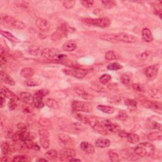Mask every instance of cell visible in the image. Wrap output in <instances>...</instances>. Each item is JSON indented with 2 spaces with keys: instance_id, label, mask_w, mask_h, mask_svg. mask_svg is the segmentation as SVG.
<instances>
[{
  "instance_id": "bcb514c9",
  "label": "cell",
  "mask_w": 162,
  "mask_h": 162,
  "mask_svg": "<svg viewBox=\"0 0 162 162\" xmlns=\"http://www.w3.org/2000/svg\"><path fill=\"white\" fill-rule=\"evenodd\" d=\"M132 87H133V89L136 92H144L145 91L143 85L138 83L133 84L132 85Z\"/></svg>"
},
{
  "instance_id": "ac0fdd59",
  "label": "cell",
  "mask_w": 162,
  "mask_h": 162,
  "mask_svg": "<svg viewBox=\"0 0 162 162\" xmlns=\"http://www.w3.org/2000/svg\"><path fill=\"white\" fill-rule=\"evenodd\" d=\"M34 74V71L32 68L30 67H25L23 68L20 72V75H21L22 77L30 79L31 78L33 75Z\"/></svg>"
},
{
  "instance_id": "44dd1931",
  "label": "cell",
  "mask_w": 162,
  "mask_h": 162,
  "mask_svg": "<svg viewBox=\"0 0 162 162\" xmlns=\"http://www.w3.org/2000/svg\"><path fill=\"white\" fill-rule=\"evenodd\" d=\"M1 78L3 82L6 84L10 85H14L15 84V82L14 79H13L8 74L5 73V72H3V70L1 71Z\"/></svg>"
},
{
  "instance_id": "4dcf8cb0",
  "label": "cell",
  "mask_w": 162,
  "mask_h": 162,
  "mask_svg": "<svg viewBox=\"0 0 162 162\" xmlns=\"http://www.w3.org/2000/svg\"><path fill=\"white\" fill-rule=\"evenodd\" d=\"M148 93L151 97L155 98H161V91L160 89L157 88H151L149 89Z\"/></svg>"
},
{
  "instance_id": "9a60e30c",
  "label": "cell",
  "mask_w": 162,
  "mask_h": 162,
  "mask_svg": "<svg viewBox=\"0 0 162 162\" xmlns=\"http://www.w3.org/2000/svg\"><path fill=\"white\" fill-rule=\"evenodd\" d=\"M80 147L81 150L83 151L85 153L87 154H92L94 153V147L92 146L91 144L87 143V142H82L80 144Z\"/></svg>"
},
{
  "instance_id": "91938a15",
  "label": "cell",
  "mask_w": 162,
  "mask_h": 162,
  "mask_svg": "<svg viewBox=\"0 0 162 162\" xmlns=\"http://www.w3.org/2000/svg\"><path fill=\"white\" fill-rule=\"evenodd\" d=\"M30 149H32V150H36V151H39V150H40V147H39L36 143H32V144H31V148H30Z\"/></svg>"
},
{
  "instance_id": "277c9868",
  "label": "cell",
  "mask_w": 162,
  "mask_h": 162,
  "mask_svg": "<svg viewBox=\"0 0 162 162\" xmlns=\"http://www.w3.org/2000/svg\"><path fill=\"white\" fill-rule=\"evenodd\" d=\"M49 93V91L47 89H41L36 92L33 96L32 103L34 107L38 109L43 108L44 107V103L43 101V98L46 96Z\"/></svg>"
},
{
  "instance_id": "3957f363",
  "label": "cell",
  "mask_w": 162,
  "mask_h": 162,
  "mask_svg": "<svg viewBox=\"0 0 162 162\" xmlns=\"http://www.w3.org/2000/svg\"><path fill=\"white\" fill-rule=\"evenodd\" d=\"M2 23L5 27L9 29L14 28L16 29H23L25 27L24 23L8 15H6L2 18Z\"/></svg>"
},
{
  "instance_id": "03108f58",
  "label": "cell",
  "mask_w": 162,
  "mask_h": 162,
  "mask_svg": "<svg viewBox=\"0 0 162 162\" xmlns=\"http://www.w3.org/2000/svg\"><path fill=\"white\" fill-rule=\"evenodd\" d=\"M81 161L80 159H77V158H75L74 157H73V158H70V160H69V161Z\"/></svg>"
},
{
  "instance_id": "f6af8a7d",
  "label": "cell",
  "mask_w": 162,
  "mask_h": 162,
  "mask_svg": "<svg viewBox=\"0 0 162 162\" xmlns=\"http://www.w3.org/2000/svg\"><path fill=\"white\" fill-rule=\"evenodd\" d=\"M75 4V1H72V0H67V1H64L63 2V5L65 8L67 9H71L74 6Z\"/></svg>"
},
{
  "instance_id": "d4e9b609",
  "label": "cell",
  "mask_w": 162,
  "mask_h": 162,
  "mask_svg": "<svg viewBox=\"0 0 162 162\" xmlns=\"http://www.w3.org/2000/svg\"><path fill=\"white\" fill-rule=\"evenodd\" d=\"M25 83L29 87H34V86H38V85H41L42 84V81L39 79L30 78L27 79V81H25Z\"/></svg>"
},
{
  "instance_id": "d590c367",
  "label": "cell",
  "mask_w": 162,
  "mask_h": 162,
  "mask_svg": "<svg viewBox=\"0 0 162 162\" xmlns=\"http://www.w3.org/2000/svg\"><path fill=\"white\" fill-rule=\"evenodd\" d=\"M108 156L111 161H120V157L119 154L113 150H110L108 152Z\"/></svg>"
},
{
  "instance_id": "11a10c76",
  "label": "cell",
  "mask_w": 162,
  "mask_h": 162,
  "mask_svg": "<svg viewBox=\"0 0 162 162\" xmlns=\"http://www.w3.org/2000/svg\"><path fill=\"white\" fill-rule=\"evenodd\" d=\"M117 118L120 120H125L128 118V115L126 113H125V112H124L123 111H121L119 112Z\"/></svg>"
},
{
  "instance_id": "f35d334b",
  "label": "cell",
  "mask_w": 162,
  "mask_h": 162,
  "mask_svg": "<svg viewBox=\"0 0 162 162\" xmlns=\"http://www.w3.org/2000/svg\"><path fill=\"white\" fill-rule=\"evenodd\" d=\"M75 118H77L79 121H80L84 124H89V117L81 113H76L74 115Z\"/></svg>"
},
{
  "instance_id": "ba28073f",
  "label": "cell",
  "mask_w": 162,
  "mask_h": 162,
  "mask_svg": "<svg viewBox=\"0 0 162 162\" xmlns=\"http://www.w3.org/2000/svg\"><path fill=\"white\" fill-rule=\"evenodd\" d=\"M72 108L74 111L75 112L82 111L89 113L92 110V107L90 103L80 101H74L72 102Z\"/></svg>"
},
{
  "instance_id": "7a4b0ae2",
  "label": "cell",
  "mask_w": 162,
  "mask_h": 162,
  "mask_svg": "<svg viewBox=\"0 0 162 162\" xmlns=\"http://www.w3.org/2000/svg\"><path fill=\"white\" fill-rule=\"evenodd\" d=\"M154 147L150 143H142L138 144L134 148V153L140 157H150L153 154Z\"/></svg>"
},
{
  "instance_id": "d6986e66",
  "label": "cell",
  "mask_w": 162,
  "mask_h": 162,
  "mask_svg": "<svg viewBox=\"0 0 162 162\" xmlns=\"http://www.w3.org/2000/svg\"><path fill=\"white\" fill-rule=\"evenodd\" d=\"M1 94L3 95V96H5V98H7L8 99H16V100H18V98L16 97V96L14 93V92H12L10 90H9L8 88H6L5 87H1Z\"/></svg>"
},
{
  "instance_id": "e575fe53",
  "label": "cell",
  "mask_w": 162,
  "mask_h": 162,
  "mask_svg": "<svg viewBox=\"0 0 162 162\" xmlns=\"http://www.w3.org/2000/svg\"><path fill=\"white\" fill-rule=\"evenodd\" d=\"M49 137L40 136V143L44 149H48L49 147Z\"/></svg>"
},
{
  "instance_id": "db71d44e",
  "label": "cell",
  "mask_w": 162,
  "mask_h": 162,
  "mask_svg": "<svg viewBox=\"0 0 162 162\" xmlns=\"http://www.w3.org/2000/svg\"><path fill=\"white\" fill-rule=\"evenodd\" d=\"M16 128H17L18 132H25L27 131L25 124L23 123H18L16 125Z\"/></svg>"
},
{
  "instance_id": "be15d7a7",
  "label": "cell",
  "mask_w": 162,
  "mask_h": 162,
  "mask_svg": "<svg viewBox=\"0 0 162 162\" xmlns=\"http://www.w3.org/2000/svg\"><path fill=\"white\" fill-rule=\"evenodd\" d=\"M94 14L95 15H101V14H103V12L100 9H96V10H94Z\"/></svg>"
},
{
  "instance_id": "7402d4cb",
  "label": "cell",
  "mask_w": 162,
  "mask_h": 162,
  "mask_svg": "<svg viewBox=\"0 0 162 162\" xmlns=\"http://www.w3.org/2000/svg\"><path fill=\"white\" fill-rule=\"evenodd\" d=\"M142 36H143V39L146 42H151L153 39L151 31H150V29L148 28H144L143 29V31H142Z\"/></svg>"
},
{
  "instance_id": "30bf717a",
  "label": "cell",
  "mask_w": 162,
  "mask_h": 162,
  "mask_svg": "<svg viewBox=\"0 0 162 162\" xmlns=\"http://www.w3.org/2000/svg\"><path fill=\"white\" fill-rule=\"evenodd\" d=\"M159 65H153L149 66L144 70V73L146 77L150 81H153L156 79L159 70Z\"/></svg>"
},
{
  "instance_id": "4fadbf2b",
  "label": "cell",
  "mask_w": 162,
  "mask_h": 162,
  "mask_svg": "<svg viewBox=\"0 0 162 162\" xmlns=\"http://www.w3.org/2000/svg\"><path fill=\"white\" fill-rule=\"evenodd\" d=\"M101 122H103V124L108 131L112 132V133H118L120 130V127L118 124L112 123L110 120H105Z\"/></svg>"
},
{
  "instance_id": "ab89813d",
  "label": "cell",
  "mask_w": 162,
  "mask_h": 162,
  "mask_svg": "<svg viewBox=\"0 0 162 162\" xmlns=\"http://www.w3.org/2000/svg\"><path fill=\"white\" fill-rule=\"evenodd\" d=\"M75 92H77V94L80 95L82 98L84 99V100H92V96L91 95L87 93V92H85L84 91L81 90V89H77Z\"/></svg>"
},
{
  "instance_id": "7bdbcfd3",
  "label": "cell",
  "mask_w": 162,
  "mask_h": 162,
  "mask_svg": "<svg viewBox=\"0 0 162 162\" xmlns=\"http://www.w3.org/2000/svg\"><path fill=\"white\" fill-rule=\"evenodd\" d=\"M120 81L122 84H124L125 85H128L130 84L131 79V77L128 75L123 74L122 75H121Z\"/></svg>"
},
{
  "instance_id": "52a82bcc",
  "label": "cell",
  "mask_w": 162,
  "mask_h": 162,
  "mask_svg": "<svg viewBox=\"0 0 162 162\" xmlns=\"http://www.w3.org/2000/svg\"><path fill=\"white\" fill-rule=\"evenodd\" d=\"M70 27L66 24H61L57 28L56 31L51 36V39L53 41H58L60 39L67 37L68 32H70Z\"/></svg>"
},
{
  "instance_id": "680465c9",
  "label": "cell",
  "mask_w": 162,
  "mask_h": 162,
  "mask_svg": "<svg viewBox=\"0 0 162 162\" xmlns=\"http://www.w3.org/2000/svg\"><path fill=\"white\" fill-rule=\"evenodd\" d=\"M0 59H1V65L3 66L6 64V60L5 57H4V55H3V53L2 51H1V55H0Z\"/></svg>"
},
{
  "instance_id": "5b68a950",
  "label": "cell",
  "mask_w": 162,
  "mask_h": 162,
  "mask_svg": "<svg viewBox=\"0 0 162 162\" xmlns=\"http://www.w3.org/2000/svg\"><path fill=\"white\" fill-rule=\"evenodd\" d=\"M84 22L89 25H92L101 28H107L111 24L110 20L107 17H101L98 18H87L84 19Z\"/></svg>"
},
{
  "instance_id": "816d5d0a",
  "label": "cell",
  "mask_w": 162,
  "mask_h": 162,
  "mask_svg": "<svg viewBox=\"0 0 162 162\" xmlns=\"http://www.w3.org/2000/svg\"><path fill=\"white\" fill-rule=\"evenodd\" d=\"M94 1H91V0H84V1H82L81 3L84 7L89 8H91V6L94 4Z\"/></svg>"
},
{
  "instance_id": "836d02e7",
  "label": "cell",
  "mask_w": 162,
  "mask_h": 162,
  "mask_svg": "<svg viewBox=\"0 0 162 162\" xmlns=\"http://www.w3.org/2000/svg\"><path fill=\"white\" fill-rule=\"evenodd\" d=\"M161 132H154V133H151L148 135V139L150 141L160 140L161 139Z\"/></svg>"
},
{
  "instance_id": "74e56055",
  "label": "cell",
  "mask_w": 162,
  "mask_h": 162,
  "mask_svg": "<svg viewBox=\"0 0 162 162\" xmlns=\"http://www.w3.org/2000/svg\"><path fill=\"white\" fill-rule=\"evenodd\" d=\"M12 161L16 162H25L31 161V158L27 156H25V155H21V156H16L14 157V158L12 159Z\"/></svg>"
},
{
  "instance_id": "6f0895ef",
  "label": "cell",
  "mask_w": 162,
  "mask_h": 162,
  "mask_svg": "<svg viewBox=\"0 0 162 162\" xmlns=\"http://www.w3.org/2000/svg\"><path fill=\"white\" fill-rule=\"evenodd\" d=\"M118 135H119V136L121 137L127 138L128 133H127V132H125V131H120V130L118 131Z\"/></svg>"
},
{
  "instance_id": "c3c4849f",
  "label": "cell",
  "mask_w": 162,
  "mask_h": 162,
  "mask_svg": "<svg viewBox=\"0 0 162 162\" xmlns=\"http://www.w3.org/2000/svg\"><path fill=\"white\" fill-rule=\"evenodd\" d=\"M58 136H59V140H60V141L62 142V143H64V144L69 143V142H70L71 140V139L67 135L59 134Z\"/></svg>"
},
{
  "instance_id": "2e32d148",
  "label": "cell",
  "mask_w": 162,
  "mask_h": 162,
  "mask_svg": "<svg viewBox=\"0 0 162 162\" xmlns=\"http://www.w3.org/2000/svg\"><path fill=\"white\" fill-rule=\"evenodd\" d=\"M143 105L145 107L153 109V110H161V104L160 102L155 101H150V100H146L143 101Z\"/></svg>"
},
{
  "instance_id": "003e7915",
  "label": "cell",
  "mask_w": 162,
  "mask_h": 162,
  "mask_svg": "<svg viewBox=\"0 0 162 162\" xmlns=\"http://www.w3.org/2000/svg\"><path fill=\"white\" fill-rule=\"evenodd\" d=\"M38 161H48V159H46V158H39L37 160Z\"/></svg>"
},
{
  "instance_id": "83f0119b",
  "label": "cell",
  "mask_w": 162,
  "mask_h": 162,
  "mask_svg": "<svg viewBox=\"0 0 162 162\" xmlns=\"http://www.w3.org/2000/svg\"><path fill=\"white\" fill-rule=\"evenodd\" d=\"M1 149L3 154L5 155V156H7V155L10 153L12 147L10 146V143H8V142H3V143L1 144Z\"/></svg>"
},
{
  "instance_id": "f1b7e54d",
  "label": "cell",
  "mask_w": 162,
  "mask_h": 162,
  "mask_svg": "<svg viewBox=\"0 0 162 162\" xmlns=\"http://www.w3.org/2000/svg\"><path fill=\"white\" fill-rule=\"evenodd\" d=\"M44 156L48 160H54L58 158V154L56 150H51L46 152Z\"/></svg>"
},
{
  "instance_id": "f5cc1de1",
  "label": "cell",
  "mask_w": 162,
  "mask_h": 162,
  "mask_svg": "<svg viewBox=\"0 0 162 162\" xmlns=\"http://www.w3.org/2000/svg\"><path fill=\"white\" fill-rule=\"evenodd\" d=\"M42 49H40V48L38 47H34L30 49L29 53L32 55H38L39 54L41 55Z\"/></svg>"
},
{
  "instance_id": "b9f144b4",
  "label": "cell",
  "mask_w": 162,
  "mask_h": 162,
  "mask_svg": "<svg viewBox=\"0 0 162 162\" xmlns=\"http://www.w3.org/2000/svg\"><path fill=\"white\" fill-rule=\"evenodd\" d=\"M107 68L110 70H118L122 68V66L118 63H112L107 66Z\"/></svg>"
},
{
  "instance_id": "e7e4bbea",
  "label": "cell",
  "mask_w": 162,
  "mask_h": 162,
  "mask_svg": "<svg viewBox=\"0 0 162 162\" xmlns=\"http://www.w3.org/2000/svg\"><path fill=\"white\" fill-rule=\"evenodd\" d=\"M1 160V161H11V160L12 161V160H11L10 158L8 157L7 156H5V157H2Z\"/></svg>"
},
{
  "instance_id": "cb8c5ba5",
  "label": "cell",
  "mask_w": 162,
  "mask_h": 162,
  "mask_svg": "<svg viewBox=\"0 0 162 162\" xmlns=\"http://www.w3.org/2000/svg\"><path fill=\"white\" fill-rule=\"evenodd\" d=\"M1 34L2 36H4V37H5L6 38H7L8 40H10L12 42H15V43H18V42H21L18 38H16L15 36H14L10 32L3 31V30H1Z\"/></svg>"
},
{
  "instance_id": "5bb4252c",
  "label": "cell",
  "mask_w": 162,
  "mask_h": 162,
  "mask_svg": "<svg viewBox=\"0 0 162 162\" xmlns=\"http://www.w3.org/2000/svg\"><path fill=\"white\" fill-rule=\"evenodd\" d=\"M36 24L42 31H48L49 29V23L44 18H38L36 21Z\"/></svg>"
},
{
  "instance_id": "94428289",
  "label": "cell",
  "mask_w": 162,
  "mask_h": 162,
  "mask_svg": "<svg viewBox=\"0 0 162 162\" xmlns=\"http://www.w3.org/2000/svg\"><path fill=\"white\" fill-rule=\"evenodd\" d=\"M140 58L142 59H146L148 57V53L146 52H144L143 53H142L140 56Z\"/></svg>"
},
{
  "instance_id": "9f6ffc18",
  "label": "cell",
  "mask_w": 162,
  "mask_h": 162,
  "mask_svg": "<svg viewBox=\"0 0 162 162\" xmlns=\"http://www.w3.org/2000/svg\"><path fill=\"white\" fill-rule=\"evenodd\" d=\"M154 11L156 12L157 15L161 16V2L160 3V5L158 4L157 3V5H154Z\"/></svg>"
},
{
  "instance_id": "ee69618b",
  "label": "cell",
  "mask_w": 162,
  "mask_h": 162,
  "mask_svg": "<svg viewBox=\"0 0 162 162\" xmlns=\"http://www.w3.org/2000/svg\"><path fill=\"white\" fill-rule=\"evenodd\" d=\"M18 100L16 99H10L8 103V108L10 110H14L17 107V101Z\"/></svg>"
},
{
  "instance_id": "1f68e13d",
  "label": "cell",
  "mask_w": 162,
  "mask_h": 162,
  "mask_svg": "<svg viewBox=\"0 0 162 162\" xmlns=\"http://www.w3.org/2000/svg\"><path fill=\"white\" fill-rule=\"evenodd\" d=\"M127 139L128 141L130 142L132 144H135L138 143L139 141V135L136 134H134V133H129L127 135Z\"/></svg>"
},
{
  "instance_id": "d6a6232c",
  "label": "cell",
  "mask_w": 162,
  "mask_h": 162,
  "mask_svg": "<svg viewBox=\"0 0 162 162\" xmlns=\"http://www.w3.org/2000/svg\"><path fill=\"white\" fill-rule=\"evenodd\" d=\"M39 123L41 125V126H42L44 128H46V129L51 128V127H52L51 122L48 118H41L40 120H39Z\"/></svg>"
},
{
  "instance_id": "484cf974",
  "label": "cell",
  "mask_w": 162,
  "mask_h": 162,
  "mask_svg": "<svg viewBox=\"0 0 162 162\" xmlns=\"http://www.w3.org/2000/svg\"><path fill=\"white\" fill-rule=\"evenodd\" d=\"M97 108L99 110L107 114H112L115 111V108L112 107H110V106L98 105Z\"/></svg>"
},
{
  "instance_id": "7c38bea8",
  "label": "cell",
  "mask_w": 162,
  "mask_h": 162,
  "mask_svg": "<svg viewBox=\"0 0 162 162\" xmlns=\"http://www.w3.org/2000/svg\"><path fill=\"white\" fill-rule=\"evenodd\" d=\"M41 55L44 58L52 59L57 57L58 55V51L54 48H44L41 50Z\"/></svg>"
},
{
  "instance_id": "f546056e",
  "label": "cell",
  "mask_w": 162,
  "mask_h": 162,
  "mask_svg": "<svg viewBox=\"0 0 162 162\" xmlns=\"http://www.w3.org/2000/svg\"><path fill=\"white\" fill-rule=\"evenodd\" d=\"M147 128L149 129H157L161 131V125L160 123H158L155 121H149L147 124Z\"/></svg>"
},
{
  "instance_id": "6da1fadb",
  "label": "cell",
  "mask_w": 162,
  "mask_h": 162,
  "mask_svg": "<svg viewBox=\"0 0 162 162\" xmlns=\"http://www.w3.org/2000/svg\"><path fill=\"white\" fill-rule=\"evenodd\" d=\"M103 40L108 41H121L125 43H134L137 41V38L134 35L125 32H120L117 34H105L101 36Z\"/></svg>"
},
{
  "instance_id": "8d00e7d4",
  "label": "cell",
  "mask_w": 162,
  "mask_h": 162,
  "mask_svg": "<svg viewBox=\"0 0 162 162\" xmlns=\"http://www.w3.org/2000/svg\"><path fill=\"white\" fill-rule=\"evenodd\" d=\"M103 6H104V8L106 9H110L116 5V2L113 0H108V1H101Z\"/></svg>"
},
{
  "instance_id": "e0dca14e",
  "label": "cell",
  "mask_w": 162,
  "mask_h": 162,
  "mask_svg": "<svg viewBox=\"0 0 162 162\" xmlns=\"http://www.w3.org/2000/svg\"><path fill=\"white\" fill-rule=\"evenodd\" d=\"M77 48V44L72 40H69L65 42L62 46V49L65 51H72Z\"/></svg>"
},
{
  "instance_id": "6125c7cd",
  "label": "cell",
  "mask_w": 162,
  "mask_h": 162,
  "mask_svg": "<svg viewBox=\"0 0 162 162\" xmlns=\"http://www.w3.org/2000/svg\"><path fill=\"white\" fill-rule=\"evenodd\" d=\"M5 98H6L5 96H3V95H1V108H3V107H4V105L5 104V101H6Z\"/></svg>"
},
{
  "instance_id": "603a6c76",
  "label": "cell",
  "mask_w": 162,
  "mask_h": 162,
  "mask_svg": "<svg viewBox=\"0 0 162 162\" xmlns=\"http://www.w3.org/2000/svg\"><path fill=\"white\" fill-rule=\"evenodd\" d=\"M19 98L20 100L26 103H30L31 102H32L33 96L31 93H29L27 92H23L20 94Z\"/></svg>"
},
{
  "instance_id": "8fae6325",
  "label": "cell",
  "mask_w": 162,
  "mask_h": 162,
  "mask_svg": "<svg viewBox=\"0 0 162 162\" xmlns=\"http://www.w3.org/2000/svg\"><path fill=\"white\" fill-rule=\"evenodd\" d=\"M75 156L76 151L72 148H65L59 151V160L61 161H69Z\"/></svg>"
},
{
  "instance_id": "7dc6e473",
  "label": "cell",
  "mask_w": 162,
  "mask_h": 162,
  "mask_svg": "<svg viewBox=\"0 0 162 162\" xmlns=\"http://www.w3.org/2000/svg\"><path fill=\"white\" fill-rule=\"evenodd\" d=\"M105 58L107 60H113L117 58V56L113 51H109L105 54Z\"/></svg>"
},
{
  "instance_id": "9c48e42d",
  "label": "cell",
  "mask_w": 162,
  "mask_h": 162,
  "mask_svg": "<svg viewBox=\"0 0 162 162\" xmlns=\"http://www.w3.org/2000/svg\"><path fill=\"white\" fill-rule=\"evenodd\" d=\"M64 72H65V74L70 76H72V77L77 79L84 78L87 73V72L85 70L81 69L79 67H74L69 69H64Z\"/></svg>"
},
{
  "instance_id": "4316f807",
  "label": "cell",
  "mask_w": 162,
  "mask_h": 162,
  "mask_svg": "<svg viewBox=\"0 0 162 162\" xmlns=\"http://www.w3.org/2000/svg\"><path fill=\"white\" fill-rule=\"evenodd\" d=\"M45 104L48 108L54 109V110H57V109L59 108V105L57 103V101H56L55 100H53V99H51V98L46 99Z\"/></svg>"
},
{
  "instance_id": "60d3db41",
  "label": "cell",
  "mask_w": 162,
  "mask_h": 162,
  "mask_svg": "<svg viewBox=\"0 0 162 162\" xmlns=\"http://www.w3.org/2000/svg\"><path fill=\"white\" fill-rule=\"evenodd\" d=\"M111 80V77L110 76V75L107 74H103V75H101L100 78V83L103 85L108 84Z\"/></svg>"
},
{
  "instance_id": "ffe728a7",
  "label": "cell",
  "mask_w": 162,
  "mask_h": 162,
  "mask_svg": "<svg viewBox=\"0 0 162 162\" xmlns=\"http://www.w3.org/2000/svg\"><path fill=\"white\" fill-rule=\"evenodd\" d=\"M110 141L108 140V139H98L96 141L95 145L96 146L100 148H108L110 146Z\"/></svg>"
},
{
  "instance_id": "8992f818",
  "label": "cell",
  "mask_w": 162,
  "mask_h": 162,
  "mask_svg": "<svg viewBox=\"0 0 162 162\" xmlns=\"http://www.w3.org/2000/svg\"><path fill=\"white\" fill-rule=\"evenodd\" d=\"M89 124L91 125L95 131H96L99 134L102 135L108 134V131L105 127L103 122L98 120L97 118L94 117L89 118Z\"/></svg>"
},
{
  "instance_id": "f907efd6",
  "label": "cell",
  "mask_w": 162,
  "mask_h": 162,
  "mask_svg": "<svg viewBox=\"0 0 162 162\" xmlns=\"http://www.w3.org/2000/svg\"><path fill=\"white\" fill-rule=\"evenodd\" d=\"M39 134L40 136L49 137V133L47 129L42 128L39 130Z\"/></svg>"
},
{
  "instance_id": "681fc988",
  "label": "cell",
  "mask_w": 162,
  "mask_h": 162,
  "mask_svg": "<svg viewBox=\"0 0 162 162\" xmlns=\"http://www.w3.org/2000/svg\"><path fill=\"white\" fill-rule=\"evenodd\" d=\"M124 103L125 105L129 107H135L137 106V102L134 100H131V99H127L125 100Z\"/></svg>"
}]
</instances>
